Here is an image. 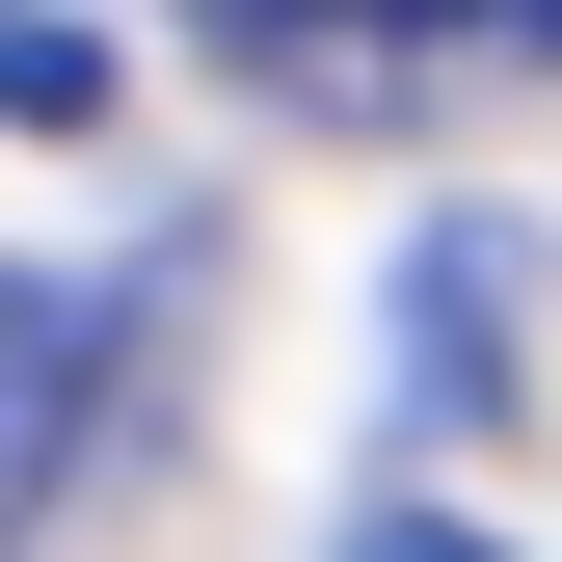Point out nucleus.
<instances>
[{"label": "nucleus", "mask_w": 562, "mask_h": 562, "mask_svg": "<svg viewBox=\"0 0 562 562\" xmlns=\"http://www.w3.org/2000/svg\"><path fill=\"white\" fill-rule=\"evenodd\" d=\"M161 27H215L268 108H429L456 54H509V81H536L562 0H161Z\"/></svg>", "instance_id": "obj_1"}, {"label": "nucleus", "mask_w": 562, "mask_h": 562, "mask_svg": "<svg viewBox=\"0 0 562 562\" xmlns=\"http://www.w3.org/2000/svg\"><path fill=\"white\" fill-rule=\"evenodd\" d=\"M81 429H108V295H81V268H0V562L54 536Z\"/></svg>", "instance_id": "obj_2"}, {"label": "nucleus", "mask_w": 562, "mask_h": 562, "mask_svg": "<svg viewBox=\"0 0 562 562\" xmlns=\"http://www.w3.org/2000/svg\"><path fill=\"white\" fill-rule=\"evenodd\" d=\"M81 108H108V54L54 27V0H0V134H81Z\"/></svg>", "instance_id": "obj_3"}, {"label": "nucleus", "mask_w": 562, "mask_h": 562, "mask_svg": "<svg viewBox=\"0 0 562 562\" xmlns=\"http://www.w3.org/2000/svg\"><path fill=\"white\" fill-rule=\"evenodd\" d=\"M322 562H509V536H482V509H429V482H402V509H348Z\"/></svg>", "instance_id": "obj_4"}]
</instances>
